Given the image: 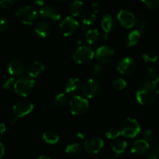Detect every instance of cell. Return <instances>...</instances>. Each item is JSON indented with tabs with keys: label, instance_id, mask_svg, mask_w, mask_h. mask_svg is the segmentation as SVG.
Returning <instances> with one entry per match:
<instances>
[{
	"label": "cell",
	"instance_id": "obj_1",
	"mask_svg": "<svg viewBox=\"0 0 159 159\" xmlns=\"http://www.w3.org/2000/svg\"><path fill=\"white\" fill-rule=\"evenodd\" d=\"M158 93V84L149 80L144 81L137 91L136 99L141 105L148 106L156 100Z\"/></svg>",
	"mask_w": 159,
	"mask_h": 159
},
{
	"label": "cell",
	"instance_id": "obj_2",
	"mask_svg": "<svg viewBox=\"0 0 159 159\" xmlns=\"http://www.w3.org/2000/svg\"><path fill=\"white\" fill-rule=\"evenodd\" d=\"M16 16L17 19L24 24L32 25L38 18V12L33 6H23L17 9Z\"/></svg>",
	"mask_w": 159,
	"mask_h": 159
},
{
	"label": "cell",
	"instance_id": "obj_3",
	"mask_svg": "<svg viewBox=\"0 0 159 159\" xmlns=\"http://www.w3.org/2000/svg\"><path fill=\"white\" fill-rule=\"evenodd\" d=\"M141 132V127L135 119L131 117H127L123 121L121 127V135L124 138H134Z\"/></svg>",
	"mask_w": 159,
	"mask_h": 159
},
{
	"label": "cell",
	"instance_id": "obj_4",
	"mask_svg": "<svg viewBox=\"0 0 159 159\" xmlns=\"http://www.w3.org/2000/svg\"><path fill=\"white\" fill-rule=\"evenodd\" d=\"M89 103L85 98L80 96H74L69 101V108L71 114L82 116L89 110Z\"/></svg>",
	"mask_w": 159,
	"mask_h": 159
},
{
	"label": "cell",
	"instance_id": "obj_5",
	"mask_svg": "<svg viewBox=\"0 0 159 159\" xmlns=\"http://www.w3.org/2000/svg\"><path fill=\"white\" fill-rule=\"evenodd\" d=\"M35 84L36 82L34 79L23 76L16 81L15 85L13 86L14 91L16 94L25 97L31 93Z\"/></svg>",
	"mask_w": 159,
	"mask_h": 159
},
{
	"label": "cell",
	"instance_id": "obj_6",
	"mask_svg": "<svg viewBox=\"0 0 159 159\" xmlns=\"http://www.w3.org/2000/svg\"><path fill=\"white\" fill-rule=\"evenodd\" d=\"M95 56V52L87 46H79L75 51L72 57L75 62L79 65H84L91 61Z\"/></svg>",
	"mask_w": 159,
	"mask_h": 159
},
{
	"label": "cell",
	"instance_id": "obj_7",
	"mask_svg": "<svg viewBox=\"0 0 159 159\" xmlns=\"http://www.w3.org/2000/svg\"><path fill=\"white\" fill-rule=\"evenodd\" d=\"M82 92L87 98L93 99L99 95L101 87L99 82L93 79H88L83 82L81 85Z\"/></svg>",
	"mask_w": 159,
	"mask_h": 159
},
{
	"label": "cell",
	"instance_id": "obj_8",
	"mask_svg": "<svg viewBox=\"0 0 159 159\" xmlns=\"http://www.w3.org/2000/svg\"><path fill=\"white\" fill-rule=\"evenodd\" d=\"M79 26V23L72 16H67L59 24V30L64 37H68L78 29Z\"/></svg>",
	"mask_w": 159,
	"mask_h": 159
},
{
	"label": "cell",
	"instance_id": "obj_9",
	"mask_svg": "<svg viewBox=\"0 0 159 159\" xmlns=\"http://www.w3.org/2000/svg\"><path fill=\"white\" fill-rule=\"evenodd\" d=\"M115 52L110 47L107 45H102L97 48L95 56L98 61L102 65H107L113 59Z\"/></svg>",
	"mask_w": 159,
	"mask_h": 159
},
{
	"label": "cell",
	"instance_id": "obj_10",
	"mask_svg": "<svg viewBox=\"0 0 159 159\" xmlns=\"http://www.w3.org/2000/svg\"><path fill=\"white\" fill-rule=\"evenodd\" d=\"M34 110V104L29 100H21L17 102L12 107L14 116L23 117L30 114Z\"/></svg>",
	"mask_w": 159,
	"mask_h": 159
},
{
	"label": "cell",
	"instance_id": "obj_11",
	"mask_svg": "<svg viewBox=\"0 0 159 159\" xmlns=\"http://www.w3.org/2000/svg\"><path fill=\"white\" fill-rule=\"evenodd\" d=\"M136 68V61L132 57H124L118 62L116 69L122 75H130Z\"/></svg>",
	"mask_w": 159,
	"mask_h": 159
},
{
	"label": "cell",
	"instance_id": "obj_12",
	"mask_svg": "<svg viewBox=\"0 0 159 159\" xmlns=\"http://www.w3.org/2000/svg\"><path fill=\"white\" fill-rule=\"evenodd\" d=\"M117 20L120 24L126 29L132 28L136 23V18L133 12L127 9H120L117 14Z\"/></svg>",
	"mask_w": 159,
	"mask_h": 159
},
{
	"label": "cell",
	"instance_id": "obj_13",
	"mask_svg": "<svg viewBox=\"0 0 159 159\" xmlns=\"http://www.w3.org/2000/svg\"><path fill=\"white\" fill-rule=\"evenodd\" d=\"M40 15L49 21L56 22L61 19V13L57 8L51 5H45L40 9Z\"/></svg>",
	"mask_w": 159,
	"mask_h": 159
},
{
	"label": "cell",
	"instance_id": "obj_14",
	"mask_svg": "<svg viewBox=\"0 0 159 159\" xmlns=\"http://www.w3.org/2000/svg\"><path fill=\"white\" fill-rule=\"evenodd\" d=\"M84 146L88 153L96 154L102 150L104 146V141L102 138H91L85 140Z\"/></svg>",
	"mask_w": 159,
	"mask_h": 159
},
{
	"label": "cell",
	"instance_id": "obj_15",
	"mask_svg": "<svg viewBox=\"0 0 159 159\" xmlns=\"http://www.w3.org/2000/svg\"><path fill=\"white\" fill-rule=\"evenodd\" d=\"M149 144L144 140L139 139L133 143L130 146V151L134 155L142 156L145 155L149 149Z\"/></svg>",
	"mask_w": 159,
	"mask_h": 159
},
{
	"label": "cell",
	"instance_id": "obj_16",
	"mask_svg": "<svg viewBox=\"0 0 159 159\" xmlns=\"http://www.w3.org/2000/svg\"><path fill=\"white\" fill-rule=\"evenodd\" d=\"M8 71L12 76L20 77L24 73L25 68L23 64L19 60H12L8 65Z\"/></svg>",
	"mask_w": 159,
	"mask_h": 159
},
{
	"label": "cell",
	"instance_id": "obj_17",
	"mask_svg": "<svg viewBox=\"0 0 159 159\" xmlns=\"http://www.w3.org/2000/svg\"><path fill=\"white\" fill-rule=\"evenodd\" d=\"M44 71V65L40 61L32 62L26 68V72L30 78L34 79L40 75Z\"/></svg>",
	"mask_w": 159,
	"mask_h": 159
},
{
	"label": "cell",
	"instance_id": "obj_18",
	"mask_svg": "<svg viewBox=\"0 0 159 159\" xmlns=\"http://www.w3.org/2000/svg\"><path fill=\"white\" fill-rule=\"evenodd\" d=\"M35 34L40 38H46L51 33V26L47 22L40 21L34 26Z\"/></svg>",
	"mask_w": 159,
	"mask_h": 159
},
{
	"label": "cell",
	"instance_id": "obj_19",
	"mask_svg": "<svg viewBox=\"0 0 159 159\" xmlns=\"http://www.w3.org/2000/svg\"><path fill=\"white\" fill-rule=\"evenodd\" d=\"M101 26L102 30L105 32V34L108 35L109 33L112 32L116 27V23H115L114 19L113 16L109 14H106L101 21Z\"/></svg>",
	"mask_w": 159,
	"mask_h": 159
},
{
	"label": "cell",
	"instance_id": "obj_20",
	"mask_svg": "<svg viewBox=\"0 0 159 159\" xmlns=\"http://www.w3.org/2000/svg\"><path fill=\"white\" fill-rule=\"evenodd\" d=\"M80 88V79L78 78H70L65 85V90L68 93H76Z\"/></svg>",
	"mask_w": 159,
	"mask_h": 159
},
{
	"label": "cell",
	"instance_id": "obj_21",
	"mask_svg": "<svg viewBox=\"0 0 159 159\" xmlns=\"http://www.w3.org/2000/svg\"><path fill=\"white\" fill-rule=\"evenodd\" d=\"M84 9V4L80 1H73L68 6V11L73 16H78L82 12Z\"/></svg>",
	"mask_w": 159,
	"mask_h": 159
},
{
	"label": "cell",
	"instance_id": "obj_22",
	"mask_svg": "<svg viewBox=\"0 0 159 159\" xmlns=\"http://www.w3.org/2000/svg\"><path fill=\"white\" fill-rule=\"evenodd\" d=\"M141 34H140L138 30H132L127 34V38H126V43L128 47H133L134 45L138 44L141 40Z\"/></svg>",
	"mask_w": 159,
	"mask_h": 159
},
{
	"label": "cell",
	"instance_id": "obj_23",
	"mask_svg": "<svg viewBox=\"0 0 159 159\" xmlns=\"http://www.w3.org/2000/svg\"><path fill=\"white\" fill-rule=\"evenodd\" d=\"M96 20V14H95L93 12L91 11H87L84 12L83 15L81 17V23L82 26L86 27L87 26L93 24Z\"/></svg>",
	"mask_w": 159,
	"mask_h": 159
},
{
	"label": "cell",
	"instance_id": "obj_24",
	"mask_svg": "<svg viewBox=\"0 0 159 159\" xmlns=\"http://www.w3.org/2000/svg\"><path fill=\"white\" fill-rule=\"evenodd\" d=\"M99 33L97 29H91L89 30L86 32L85 36V42L89 44H94L99 40Z\"/></svg>",
	"mask_w": 159,
	"mask_h": 159
},
{
	"label": "cell",
	"instance_id": "obj_25",
	"mask_svg": "<svg viewBox=\"0 0 159 159\" xmlns=\"http://www.w3.org/2000/svg\"><path fill=\"white\" fill-rule=\"evenodd\" d=\"M127 144L124 140H117L113 145V152L116 157L124 153L127 148Z\"/></svg>",
	"mask_w": 159,
	"mask_h": 159
},
{
	"label": "cell",
	"instance_id": "obj_26",
	"mask_svg": "<svg viewBox=\"0 0 159 159\" xmlns=\"http://www.w3.org/2000/svg\"><path fill=\"white\" fill-rule=\"evenodd\" d=\"M43 140L49 144H56L59 141L58 135L53 131H45L43 134Z\"/></svg>",
	"mask_w": 159,
	"mask_h": 159
},
{
	"label": "cell",
	"instance_id": "obj_27",
	"mask_svg": "<svg viewBox=\"0 0 159 159\" xmlns=\"http://www.w3.org/2000/svg\"><path fill=\"white\" fill-rule=\"evenodd\" d=\"M145 73L149 81L158 84L159 82V71L154 67H147L145 68Z\"/></svg>",
	"mask_w": 159,
	"mask_h": 159
},
{
	"label": "cell",
	"instance_id": "obj_28",
	"mask_svg": "<svg viewBox=\"0 0 159 159\" xmlns=\"http://www.w3.org/2000/svg\"><path fill=\"white\" fill-rule=\"evenodd\" d=\"M68 102V97L65 93H59L54 98V102L57 107H64L66 105Z\"/></svg>",
	"mask_w": 159,
	"mask_h": 159
},
{
	"label": "cell",
	"instance_id": "obj_29",
	"mask_svg": "<svg viewBox=\"0 0 159 159\" xmlns=\"http://www.w3.org/2000/svg\"><path fill=\"white\" fill-rule=\"evenodd\" d=\"M137 23V22H136ZM138 30L139 31L141 34H147L149 32V30H150V25L148 23V21L144 20H138Z\"/></svg>",
	"mask_w": 159,
	"mask_h": 159
},
{
	"label": "cell",
	"instance_id": "obj_30",
	"mask_svg": "<svg viewBox=\"0 0 159 159\" xmlns=\"http://www.w3.org/2000/svg\"><path fill=\"white\" fill-rule=\"evenodd\" d=\"M105 134H106V137H107L108 139L113 140V139H116V138L121 134V133H120V130L118 128H116V127H110L109 129H107Z\"/></svg>",
	"mask_w": 159,
	"mask_h": 159
},
{
	"label": "cell",
	"instance_id": "obj_31",
	"mask_svg": "<svg viewBox=\"0 0 159 159\" xmlns=\"http://www.w3.org/2000/svg\"><path fill=\"white\" fill-rule=\"evenodd\" d=\"M143 140H144L149 145L153 144L155 141V134L153 130L151 129L146 130L143 134Z\"/></svg>",
	"mask_w": 159,
	"mask_h": 159
},
{
	"label": "cell",
	"instance_id": "obj_32",
	"mask_svg": "<svg viewBox=\"0 0 159 159\" xmlns=\"http://www.w3.org/2000/svg\"><path fill=\"white\" fill-rule=\"evenodd\" d=\"M142 59L145 62H156L158 61V55L153 51H147L142 54Z\"/></svg>",
	"mask_w": 159,
	"mask_h": 159
},
{
	"label": "cell",
	"instance_id": "obj_33",
	"mask_svg": "<svg viewBox=\"0 0 159 159\" xmlns=\"http://www.w3.org/2000/svg\"><path fill=\"white\" fill-rule=\"evenodd\" d=\"M79 149H80V146L77 143H75V144H70L65 148V152L68 155H75L79 152Z\"/></svg>",
	"mask_w": 159,
	"mask_h": 159
},
{
	"label": "cell",
	"instance_id": "obj_34",
	"mask_svg": "<svg viewBox=\"0 0 159 159\" xmlns=\"http://www.w3.org/2000/svg\"><path fill=\"white\" fill-rule=\"evenodd\" d=\"M16 82V79L13 77H9L6 78L3 80L2 82V87L4 89H10L12 87L14 86Z\"/></svg>",
	"mask_w": 159,
	"mask_h": 159
},
{
	"label": "cell",
	"instance_id": "obj_35",
	"mask_svg": "<svg viewBox=\"0 0 159 159\" xmlns=\"http://www.w3.org/2000/svg\"><path fill=\"white\" fill-rule=\"evenodd\" d=\"M113 85L117 90H123L127 87V82L123 79H118L113 81Z\"/></svg>",
	"mask_w": 159,
	"mask_h": 159
},
{
	"label": "cell",
	"instance_id": "obj_36",
	"mask_svg": "<svg viewBox=\"0 0 159 159\" xmlns=\"http://www.w3.org/2000/svg\"><path fill=\"white\" fill-rule=\"evenodd\" d=\"M103 73V68L100 64H95L93 68V75L95 78H99Z\"/></svg>",
	"mask_w": 159,
	"mask_h": 159
},
{
	"label": "cell",
	"instance_id": "obj_37",
	"mask_svg": "<svg viewBox=\"0 0 159 159\" xmlns=\"http://www.w3.org/2000/svg\"><path fill=\"white\" fill-rule=\"evenodd\" d=\"M142 3L148 9H154L159 6V0H144Z\"/></svg>",
	"mask_w": 159,
	"mask_h": 159
},
{
	"label": "cell",
	"instance_id": "obj_38",
	"mask_svg": "<svg viewBox=\"0 0 159 159\" xmlns=\"http://www.w3.org/2000/svg\"><path fill=\"white\" fill-rule=\"evenodd\" d=\"M148 159H159V145L155 146L148 153Z\"/></svg>",
	"mask_w": 159,
	"mask_h": 159
},
{
	"label": "cell",
	"instance_id": "obj_39",
	"mask_svg": "<svg viewBox=\"0 0 159 159\" xmlns=\"http://www.w3.org/2000/svg\"><path fill=\"white\" fill-rule=\"evenodd\" d=\"M17 2L16 0H2L0 1V7L2 9H7V8L12 7Z\"/></svg>",
	"mask_w": 159,
	"mask_h": 159
},
{
	"label": "cell",
	"instance_id": "obj_40",
	"mask_svg": "<svg viewBox=\"0 0 159 159\" xmlns=\"http://www.w3.org/2000/svg\"><path fill=\"white\" fill-rule=\"evenodd\" d=\"M9 23L6 17L0 16V32L6 30L9 27Z\"/></svg>",
	"mask_w": 159,
	"mask_h": 159
},
{
	"label": "cell",
	"instance_id": "obj_41",
	"mask_svg": "<svg viewBox=\"0 0 159 159\" xmlns=\"http://www.w3.org/2000/svg\"><path fill=\"white\" fill-rule=\"evenodd\" d=\"M91 6H92V9H93V12H94L95 14L98 13V12H99V10H100V6H99V4L98 2L92 3Z\"/></svg>",
	"mask_w": 159,
	"mask_h": 159
},
{
	"label": "cell",
	"instance_id": "obj_42",
	"mask_svg": "<svg viewBox=\"0 0 159 159\" xmlns=\"http://www.w3.org/2000/svg\"><path fill=\"white\" fill-rule=\"evenodd\" d=\"M6 130V127L4 124L2 123H0V137L2 136L3 134H5Z\"/></svg>",
	"mask_w": 159,
	"mask_h": 159
},
{
	"label": "cell",
	"instance_id": "obj_43",
	"mask_svg": "<svg viewBox=\"0 0 159 159\" xmlns=\"http://www.w3.org/2000/svg\"><path fill=\"white\" fill-rule=\"evenodd\" d=\"M4 154H5L4 145H3V144L0 142V159L2 158L3 155H4Z\"/></svg>",
	"mask_w": 159,
	"mask_h": 159
},
{
	"label": "cell",
	"instance_id": "obj_44",
	"mask_svg": "<svg viewBox=\"0 0 159 159\" xmlns=\"http://www.w3.org/2000/svg\"><path fill=\"white\" fill-rule=\"evenodd\" d=\"M76 138L79 140H84L85 139V135H84L82 132H79V133L76 134Z\"/></svg>",
	"mask_w": 159,
	"mask_h": 159
},
{
	"label": "cell",
	"instance_id": "obj_45",
	"mask_svg": "<svg viewBox=\"0 0 159 159\" xmlns=\"http://www.w3.org/2000/svg\"><path fill=\"white\" fill-rule=\"evenodd\" d=\"M34 3H35L36 5H37L38 6H41V7H43V6H45V2L43 1H42V0L35 1V2H34Z\"/></svg>",
	"mask_w": 159,
	"mask_h": 159
},
{
	"label": "cell",
	"instance_id": "obj_46",
	"mask_svg": "<svg viewBox=\"0 0 159 159\" xmlns=\"http://www.w3.org/2000/svg\"><path fill=\"white\" fill-rule=\"evenodd\" d=\"M17 120H18V118H17L16 116H14V117L11 120V121H10L11 124H15L17 122Z\"/></svg>",
	"mask_w": 159,
	"mask_h": 159
},
{
	"label": "cell",
	"instance_id": "obj_47",
	"mask_svg": "<svg viewBox=\"0 0 159 159\" xmlns=\"http://www.w3.org/2000/svg\"><path fill=\"white\" fill-rule=\"evenodd\" d=\"M37 159H51L49 157L45 156V155H42V156H40L39 158H37Z\"/></svg>",
	"mask_w": 159,
	"mask_h": 159
},
{
	"label": "cell",
	"instance_id": "obj_48",
	"mask_svg": "<svg viewBox=\"0 0 159 159\" xmlns=\"http://www.w3.org/2000/svg\"><path fill=\"white\" fill-rule=\"evenodd\" d=\"M0 43H1V39H0Z\"/></svg>",
	"mask_w": 159,
	"mask_h": 159
}]
</instances>
